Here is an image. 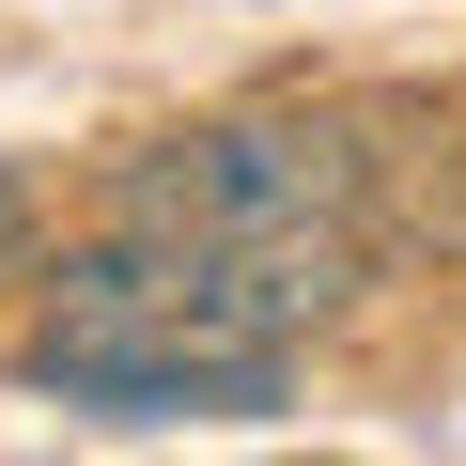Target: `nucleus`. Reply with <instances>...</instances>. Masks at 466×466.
Here are the masks:
<instances>
[{
    "label": "nucleus",
    "instance_id": "1",
    "mask_svg": "<svg viewBox=\"0 0 466 466\" xmlns=\"http://www.w3.org/2000/svg\"><path fill=\"white\" fill-rule=\"evenodd\" d=\"M327 311L342 296L265 249H218V233H171V218H94L47 265L32 389L78 420H125V435L140 420H280Z\"/></svg>",
    "mask_w": 466,
    "mask_h": 466
},
{
    "label": "nucleus",
    "instance_id": "2",
    "mask_svg": "<svg viewBox=\"0 0 466 466\" xmlns=\"http://www.w3.org/2000/svg\"><path fill=\"white\" fill-rule=\"evenodd\" d=\"M109 218H171V233H218V249H265L327 296H358L373 265V156L311 109H202L171 140H140L109 171Z\"/></svg>",
    "mask_w": 466,
    "mask_h": 466
},
{
    "label": "nucleus",
    "instance_id": "3",
    "mask_svg": "<svg viewBox=\"0 0 466 466\" xmlns=\"http://www.w3.org/2000/svg\"><path fill=\"white\" fill-rule=\"evenodd\" d=\"M16 280H47V202H32V171H0V296Z\"/></svg>",
    "mask_w": 466,
    "mask_h": 466
}]
</instances>
